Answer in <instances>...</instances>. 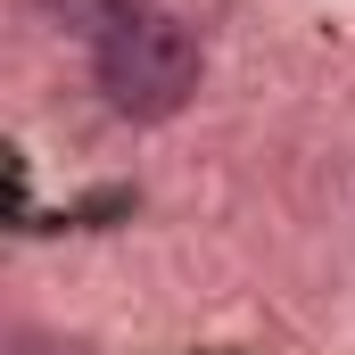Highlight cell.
Wrapping results in <instances>:
<instances>
[{"label": "cell", "instance_id": "1", "mask_svg": "<svg viewBox=\"0 0 355 355\" xmlns=\"http://www.w3.org/2000/svg\"><path fill=\"white\" fill-rule=\"evenodd\" d=\"M91 75H99V99L116 116L157 124V116H174L182 99L198 91V33L182 17H166V8H141L132 25H116L91 50Z\"/></svg>", "mask_w": 355, "mask_h": 355}, {"label": "cell", "instance_id": "2", "mask_svg": "<svg viewBox=\"0 0 355 355\" xmlns=\"http://www.w3.org/2000/svg\"><path fill=\"white\" fill-rule=\"evenodd\" d=\"M42 8H50L67 33H91V42H107V33H116V25H132L149 0H42Z\"/></svg>", "mask_w": 355, "mask_h": 355}, {"label": "cell", "instance_id": "3", "mask_svg": "<svg viewBox=\"0 0 355 355\" xmlns=\"http://www.w3.org/2000/svg\"><path fill=\"white\" fill-rule=\"evenodd\" d=\"M17 355H58V347H17Z\"/></svg>", "mask_w": 355, "mask_h": 355}]
</instances>
